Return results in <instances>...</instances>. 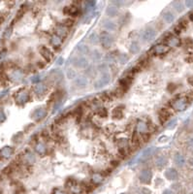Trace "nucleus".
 I'll return each mask as SVG.
<instances>
[{"mask_svg": "<svg viewBox=\"0 0 193 194\" xmlns=\"http://www.w3.org/2000/svg\"><path fill=\"white\" fill-rule=\"evenodd\" d=\"M190 98H186V97H183V98H178L172 101L171 106L174 110L176 111H183L185 108L188 106L189 102H190Z\"/></svg>", "mask_w": 193, "mask_h": 194, "instance_id": "nucleus-1", "label": "nucleus"}, {"mask_svg": "<svg viewBox=\"0 0 193 194\" xmlns=\"http://www.w3.org/2000/svg\"><path fill=\"white\" fill-rule=\"evenodd\" d=\"M99 42L103 46L104 48L109 49L111 48L113 44V37L111 35L109 32L107 31H102L99 35Z\"/></svg>", "mask_w": 193, "mask_h": 194, "instance_id": "nucleus-2", "label": "nucleus"}, {"mask_svg": "<svg viewBox=\"0 0 193 194\" xmlns=\"http://www.w3.org/2000/svg\"><path fill=\"white\" fill-rule=\"evenodd\" d=\"M71 63L77 69H86L88 66V61L84 55H78L73 58Z\"/></svg>", "mask_w": 193, "mask_h": 194, "instance_id": "nucleus-3", "label": "nucleus"}, {"mask_svg": "<svg viewBox=\"0 0 193 194\" xmlns=\"http://www.w3.org/2000/svg\"><path fill=\"white\" fill-rule=\"evenodd\" d=\"M111 82V75L108 72L101 74L100 78L94 83V88L97 89V88H101L107 85L108 84H110Z\"/></svg>", "mask_w": 193, "mask_h": 194, "instance_id": "nucleus-4", "label": "nucleus"}, {"mask_svg": "<svg viewBox=\"0 0 193 194\" xmlns=\"http://www.w3.org/2000/svg\"><path fill=\"white\" fill-rule=\"evenodd\" d=\"M152 179V172L150 169H144L139 174V180L142 184L149 185Z\"/></svg>", "mask_w": 193, "mask_h": 194, "instance_id": "nucleus-5", "label": "nucleus"}, {"mask_svg": "<svg viewBox=\"0 0 193 194\" xmlns=\"http://www.w3.org/2000/svg\"><path fill=\"white\" fill-rule=\"evenodd\" d=\"M156 36V31L152 28H147L142 33V40L144 42H150Z\"/></svg>", "mask_w": 193, "mask_h": 194, "instance_id": "nucleus-6", "label": "nucleus"}, {"mask_svg": "<svg viewBox=\"0 0 193 194\" xmlns=\"http://www.w3.org/2000/svg\"><path fill=\"white\" fill-rule=\"evenodd\" d=\"M46 116H47V111H46V109H44L43 107L34 110L32 113V118L35 121H40L41 119H43Z\"/></svg>", "mask_w": 193, "mask_h": 194, "instance_id": "nucleus-7", "label": "nucleus"}, {"mask_svg": "<svg viewBox=\"0 0 193 194\" xmlns=\"http://www.w3.org/2000/svg\"><path fill=\"white\" fill-rule=\"evenodd\" d=\"M74 84L78 88H84L87 87L88 84V79L86 76H79L74 81Z\"/></svg>", "mask_w": 193, "mask_h": 194, "instance_id": "nucleus-8", "label": "nucleus"}, {"mask_svg": "<svg viewBox=\"0 0 193 194\" xmlns=\"http://www.w3.org/2000/svg\"><path fill=\"white\" fill-rule=\"evenodd\" d=\"M168 50H169V47L166 45H163V44H157L153 48H151V52L157 55L166 54V53H168Z\"/></svg>", "mask_w": 193, "mask_h": 194, "instance_id": "nucleus-9", "label": "nucleus"}, {"mask_svg": "<svg viewBox=\"0 0 193 194\" xmlns=\"http://www.w3.org/2000/svg\"><path fill=\"white\" fill-rule=\"evenodd\" d=\"M63 13L65 15H69L72 17H77L79 14H80V10H79V7L76 6V5H70V6H66L63 10Z\"/></svg>", "mask_w": 193, "mask_h": 194, "instance_id": "nucleus-10", "label": "nucleus"}, {"mask_svg": "<svg viewBox=\"0 0 193 194\" xmlns=\"http://www.w3.org/2000/svg\"><path fill=\"white\" fill-rule=\"evenodd\" d=\"M39 53H40V54L44 58V59L47 60V61H50L54 58L53 53L50 52V50L47 47H44V46H42V47L39 48Z\"/></svg>", "mask_w": 193, "mask_h": 194, "instance_id": "nucleus-11", "label": "nucleus"}, {"mask_svg": "<svg viewBox=\"0 0 193 194\" xmlns=\"http://www.w3.org/2000/svg\"><path fill=\"white\" fill-rule=\"evenodd\" d=\"M47 90H48V88L45 84L39 83V84H36V85L34 87V92H35V94L38 96L45 95L47 92Z\"/></svg>", "mask_w": 193, "mask_h": 194, "instance_id": "nucleus-12", "label": "nucleus"}, {"mask_svg": "<svg viewBox=\"0 0 193 194\" xmlns=\"http://www.w3.org/2000/svg\"><path fill=\"white\" fill-rule=\"evenodd\" d=\"M131 84H132V78L131 77H129V76L124 77L120 81V88H122L126 92V91L128 90V88H130V85H131Z\"/></svg>", "mask_w": 193, "mask_h": 194, "instance_id": "nucleus-13", "label": "nucleus"}, {"mask_svg": "<svg viewBox=\"0 0 193 194\" xmlns=\"http://www.w3.org/2000/svg\"><path fill=\"white\" fill-rule=\"evenodd\" d=\"M118 14V7L117 5L113 4V5H109L106 9V15L110 18H113V17H117Z\"/></svg>", "mask_w": 193, "mask_h": 194, "instance_id": "nucleus-14", "label": "nucleus"}, {"mask_svg": "<svg viewBox=\"0 0 193 194\" xmlns=\"http://www.w3.org/2000/svg\"><path fill=\"white\" fill-rule=\"evenodd\" d=\"M170 116H171V113H170V111L168 109H166V108H163V109H161L159 111V121H160V122L162 124L165 123L169 119Z\"/></svg>", "mask_w": 193, "mask_h": 194, "instance_id": "nucleus-15", "label": "nucleus"}, {"mask_svg": "<svg viewBox=\"0 0 193 194\" xmlns=\"http://www.w3.org/2000/svg\"><path fill=\"white\" fill-rule=\"evenodd\" d=\"M28 99H29V95H28L27 91H21V92H20L18 96H17V103L22 105L26 103Z\"/></svg>", "mask_w": 193, "mask_h": 194, "instance_id": "nucleus-16", "label": "nucleus"}, {"mask_svg": "<svg viewBox=\"0 0 193 194\" xmlns=\"http://www.w3.org/2000/svg\"><path fill=\"white\" fill-rule=\"evenodd\" d=\"M68 34V27L64 26L63 24L58 25L55 28V35L59 36L60 38H63L65 36H67Z\"/></svg>", "mask_w": 193, "mask_h": 194, "instance_id": "nucleus-17", "label": "nucleus"}, {"mask_svg": "<svg viewBox=\"0 0 193 194\" xmlns=\"http://www.w3.org/2000/svg\"><path fill=\"white\" fill-rule=\"evenodd\" d=\"M166 42L169 47H179L180 45V40L177 36H169L166 39Z\"/></svg>", "mask_w": 193, "mask_h": 194, "instance_id": "nucleus-18", "label": "nucleus"}, {"mask_svg": "<svg viewBox=\"0 0 193 194\" xmlns=\"http://www.w3.org/2000/svg\"><path fill=\"white\" fill-rule=\"evenodd\" d=\"M167 162H168V159L165 156H163V155L158 156L155 159V165H156V167L158 169H163L164 167L166 166Z\"/></svg>", "mask_w": 193, "mask_h": 194, "instance_id": "nucleus-19", "label": "nucleus"}, {"mask_svg": "<svg viewBox=\"0 0 193 194\" xmlns=\"http://www.w3.org/2000/svg\"><path fill=\"white\" fill-rule=\"evenodd\" d=\"M165 177L170 181L177 180V178L179 177L178 171L176 169H168V170H166V172H165Z\"/></svg>", "mask_w": 193, "mask_h": 194, "instance_id": "nucleus-20", "label": "nucleus"}, {"mask_svg": "<svg viewBox=\"0 0 193 194\" xmlns=\"http://www.w3.org/2000/svg\"><path fill=\"white\" fill-rule=\"evenodd\" d=\"M61 95H62V91L60 90H55L52 93L50 97V100H49V104L50 103H54V102H58V100L61 99Z\"/></svg>", "mask_w": 193, "mask_h": 194, "instance_id": "nucleus-21", "label": "nucleus"}, {"mask_svg": "<svg viewBox=\"0 0 193 194\" xmlns=\"http://www.w3.org/2000/svg\"><path fill=\"white\" fill-rule=\"evenodd\" d=\"M137 131L142 134L149 133L147 132V131H149V125H147L145 121H139L137 123Z\"/></svg>", "mask_w": 193, "mask_h": 194, "instance_id": "nucleus-22", "label": "nucleus"}, {"mask_svg": "<svg viewBox=\"0 0 193 194\" xmlns=\"http://www.w3.org/2000/svg\"><path fill=\"white\" fill-rule=\"evenodd\" d=\"M35 151L37 153H39V155H46V152H47V147L44 143H38L37 145H35Z\"/></svg>", "mask_w": 193, "mask_h": 194, "instance_id": "nucleus-23", "label": "nucleus"}, {"mask_svg": "<svg viewBox=\"0 0 193 194\" xmlns=\"http://www.w3.org/2000/svg\"><path fill=\"white\" fill-rule=\"evenodd\" d=\"M103 27L105 28L106 30L115 31V30H117V24H116V22L112 21H104V24H103Z\"/></svg>", "mask_w": 193, "mask_h": 194, "instance_id": "nucleus-24", "label": "nucleus"}, {"mask_svg": "<svg viewBox=\"0 0 193 194\" xmlns=\"http://www.w3.org/2000/svg\"><path fill=\"white\" fill-rule=\"evenodd\" d=\"M104 181V176L100 173H95L92 175L91 181L93 185H100L102 181Z\"/></svg>", "mask_w": 193, "mask_h": 194, "instance_id": "nucleus-25", "label": "nucleus"}, {"mask_svg": "<svg viewBox=\"0 0 193 194\" xmlns=\"http://www.w3.org/2000/svg\"><path fill=\"white\" fill-rule=\"evenodd\" d=\"M112 116H113V118H115V119H121V118H122V117H123V112H122L121 107H117V108H115V109L113 110Z\"/></svg>", "mask_w": 193, "mask_h": 194, "instance_id": "nucleus-26", "label": "nucleus"}, {"mask_svg": "<svg viewBox=\"0 0 193 194\" xmlns=\"http://www.w3.org/2000/svg\"><path fill=\"white\" fill-rule=\"evenodd\" d=\"M50 44H52L53 47L58 48L62 44V38H60L58 35H54V36H52V38H50Z\"/></svg>", "mask_w": 193, "mask_h": 194, "instance_id": "nucleus-27", "label": "nucleus"}, {"mask_svg": "<svg viewBox=\"0 0 193 194\" xmlns=\"http://www.w3.org/2000/svg\"><path fill=\"white\" fill-rule=\"evenodd\" d=\"M129 52L132 54H136L140 52V46L136 41L131 42V44L129 45Z\"/></svg>", "mask_w": 193, "mask_h": 194, "instance_id": "nucleus-28", "label": "nucleus"}, {"mask_svg": "<svg viewBox=\"0 0 193 194\" xmlns=\"http://www.w3.org/2000/svg\"><path fill=\"white\" fill-rule=\"evenodd\" d=\"M78 50H79V53L82 54L83 55L84 54H90V50L88 48V46L87 45H84V44H79L78 45V47H77Z\"/></svg>", "mask_w": 193, "mask_h": 194, "instance_id": "nucleus-29", "label": "nucleus"}, {"mask_svg": "<svg viewBox=\"0 0 193 194\" xmlns=\"http://www.w3.org/2000/svg\"><path fill=\"white\" fill-rule=\"evenodd\" d=\"M95 1H86L84 2V11L87 13H90V12H92V11L95 9Z\"/></svg>", "mask_w": 193, "mask_h": 194, "instance_id": "nucleus-30", "label": "nucleus"}, {"mask_svg": "<svg viewBox=\"0 0 193 194\" xmlns=\"http://www.w3.org/2000/svg\"><path fill=\"white\" fill-rule=\"evenodd\" d=\"M162 19L163 21L167 22V24H171V22L174 21V15L171 13V12H165V13H163L162 15Z\"/></svg>", "mask_w": 193, "mask_h": 194, "instance_id": "nucleus-31", "label": "nucleus"}, {"mask_svg": "<svg viewBox=\"0 0 193 194\" xmlns=\"http://www.w3.org/2000/svg\"><path fill=\"white\" fill-rule=\"evenodd\" d=\"M174 160H175L176 165H177V166H179V167H181L184 164V158L183 155H180V153H178V155H175Z\"/></svg>", "mask_w": 193, "mask_h": 194, "instance_id": "nucleus-32", "label": "nucleus"}, {"mask_svg": "<svg viewBox=\"0 0 193 194\" xmlns=\"http://www.w3.org/2000/svg\"><path fill=\"white\" fill-rule=\"evenodd\" d=\"M117 61L120 62L121 64H126L127 62L129 61V56L127 54H121L120 55L117 56Z\"/></svg>", "mask_w": 193, "mask_h": 194, "instance_id": "nucleus-33", "label": "nucleus"}, {"mask_svg": "<svg viewBox=\"0 0 193 194\" xmlns=\"http://www.w3.org/2000/svg\"><path fill=\"white\" fill-rule=\"evenodd\" d=\"M66 77L69 80L76 79L77 78V73H76L75 69H73V68H67L66 69Z\"/></svg>", "mask_w": 193, "mask_h": 194, "instance_id": "nucleus-34", "label": "nucleus"}, {"mask_svg": "<svg viewBox=\"0 0 193 194\" xmlns=\"http://www.w3.org/2000/svg\"><path fill=\"white\" fill-rule=\"evenodd\" d=\"M98 41H99V36H98L95 32L91 33V34H90V35L88 36V42H89L90 44L96 45V44L98 43Z\"/></svg>", "mask_w": 193, "mask_h": 194, "instance_id": "nucleus-35", "label": "nucleus"}, {"mask_svg": "<svg viewBox=\"0 0 193 194\" xmlns=\"http://www.w3.org/2000/svg\"><path fill=\"white\" fill-rule=\"evenodd\" d=\"M89 54H90L91 59L94 60V61H99L101 59V54H100V52H98V50H92Z\"/></svg>", "mask_w": 193, "mask_h": 194, "instance_id": "nucleus-36", "label": "nucleus"}, {"mask_svg": "<svg viewBox=\"0 0 193 194\" xmlns=\"http://www.w3.org/2000/svg\"><path fill=\"white\" fill-rule=\"evenodd\" d=\"M13 151H14V150L13 149H11V147H4V149L0 151V153H1V155L4 156V157H9L11 155H12L13 153Z\"/></svg>", "mask_w": 193, "mask_h": 194, "instance_id": "nucleus-37", "label": "nucleus"}, {"mask_svg": "<svg viewBox=\"0 0 193 194\" xmlns=\"http://www.w3.org/2000/svg\"><path fill=\"white\" fill-rule=\"evenodd\" d=\"M174 6H175V9L178 11V12H181V11L184 10V5L181 2H174Z\"/></svg>", "mask_w": 193, "mask_h": 194, "instance_id": "nucleus-38", "label": "nucleus"}, {"mask_svg": "<svg viewBox=\"0 0 193 194\" xmlns=\"http://www.w3.org/2000/svg\"><path fill=\"white\" fill-rule=\"evenodd\" d=\"M25 159L27 162L29 163H33L34 161H35V156H34V155H32V153H27V155H25Z\"/></svg>", "mask_w": 193, "mask_h": 194, "instance_id": "nucleus-39", "label": "nucleus"}, {"mask_svg": "<svg viewBox=\"0 0 193 194\" xmlns=\"http://www.w3.org/2000/svg\"><path fill=\"white\" fill-rule=\"evenodd\" d=\"M98 115H99L101 118H107V116H108V112H107V110L105 109V108H99V110H98Z\"/></svg>", "mask_w": 193, "mask_h": 194, "instance_id": "nucleus-40", "label": "nucleus"}, {"mask_svg": "<svg viewBox=\"0 0 193 194\" xmlns=\"http://www.w3.org/2000/svg\"><path fill=\"white\" fill-rule=\"evenodd\" d=\"M63 24L64 26H66V27L69 28V27H71V26L74 24V21H73L72 19H67V20H64V21H63V24Z\"/></svg>", "mask_w": 193, "mask_h": 194, "instance_id": "nucleus-41", "label": "nucleus"}, {"mask_svg": "<svg viewBox=\"0 0 193 194\" xmlns=\"http://www.w3.org/2000/svg\"><path fill=\"white\" fill-rule=\"evenodd\" d=\"M150 155H151V150H150V149H147V150H146V151H144V153H143V158H147Z\"/></svg>", "mask_w": 193, "mask_h": 194, "instance_id": "nucleus-42", "label": "nucleus"}, {"mask_svg": "<svg viewBox=\"0 0 193 194\" xmlns=\"http://www.w3.org/2000/svg\"><path fill=\"white\" fill-rule=\"evenodd\" d=\"M94 70L95 69H93V68H88V69L86 71V73L89 77H92V76H94Z\"/></svg>", "mask_w": 193, "mask_h": 194, "instance_id": "nucleus-43", "label": "nucleus"}, {"mask_svg": "<svg viewBox=\"0 0 193 194\" xmlns=\"http://www.w3.org/2000/svg\"><path fill=\"white\" fill-rule=\"evenodd\" d=\"M150 134L149 133H145V134H142V138H143V140H144V142L145 143H147V142H149V140H150Z\"/></svg>", "mask_w": 193, "mask_h": 194, "instance_id": "nucleus-44", "label": "nucleus"}, {"mask_svg": "<svg viewBox=\"0 0 193 194\" xmlns=\"http://www.w3.org/2000/svg\"><path fill=\"white\" fill-rule=\"evenodd\" d=\"M11 34H12V27H9L8 29L5 31V33H4V36L6 37V38H8V37H10V35Z\"/></svg>", "mask_w": 193, "mask_h": 194, "instance_id": "nucleus-45", "label": "nucleus"}, {"mask_svg": "<svg viewBox=\"0 0 193 194\" xmlns=\"http://www.w3.org/2000/svg\"><path fill=\"white\" fill-rule=\"evenodd\" d=\"M100 97H101V100H103V101H107V100H109V96H108V94H107L106 92L102 93V94L100 95Z\"/></svg>", "mask_w": 193, "mask_h": 194, "instance_id": "nucleus-46", "label": "nucleus"}, {"mask_svg": "<svg viewBox=\"0 0 193 194\" xmlns=\"http://www.w3.org/2000/svg\"><path fill=\"white\" fill-rule=\"evenodd\" d=\"M186 60L188 62H193V54H189L186 56Z\"/></svg>", "mask_w": 193, "mask_h": 194, "instance_id": "nucleus-47", "label": "nucleus"}, {"mask_svg": "<svg viewBox=\"0 0 193 194\" xmlns=\"http://www.w3.org/2000/svg\"><path fill=\"white\" fill-rule=\"evenodd\" d=\"M39 81H40V76H35V77H33V79H32V82L33 83L39 84Z\"/></svg>", "mask_w": 193, "mask_h": 194, "instance_id": "nucleus-48", "label": "nucleus"}, {"mask_svg": "<svg viewBox=\"0 0 193 194\" xmlns=\"http://www.w3.org/2000/svg\"><path fill=\"white\" fill-rule=\"evenodd\" d=\"M185 6L188 8H192L193 7V1H185Z\"/></svg>", "mask_w": 193, "mask_h": 194, "instance_id": "nucleus-49", "label": "nucleus"}, {"mask_svg": "<svg viewBox=\"0 0 193 194\" xmlns=\"http://www.w3.org/2000/svg\"><path fill=\"white\" fill-rule=\"evenodd\" d=\"M52 194H66V193L63 192V191H61V190H59V189H54V191H53Z\"/></svg>", "mask_w": 193, "mask_h": 194, "instance_id": "nucleus-50", "label": "nucleus"}, {"mask_svg": "<svg viewBox=\"0 0 193 194\" xmlns=\"http://www.w3.org/2000/svg\"><path fill=\"white\" fill-rule=\"evenodd\" d=\"M167 137H165V136H163V137H161V138L159 139V140H158V142H159V143H164V142H166L167 141Z\"/></svg>", "mask_w": 193, "mask_h": 194, "instance_id": "nucleus-51", "label": "nucleus"}, {"mask_svg": "<svg viewBox=\"0 0 193 194\" xmlns=\"http://www.w3.org/2000/svg\"><path fill=\"white\" fill-rule=\"evenodd\" d=\"M56 63H58V65H62V64H63V58H60L58 60V62H56Z\"/></svg>", "mask_w": 193, "mask_h": 194, "instance_id": "nucleus-52", "label": "nucleus"}, {"mask_svg": "<svg viewBox=\"0 0 193 194\" xmlns=\"http://www.w3.org/2000/svg\"><path fill=\"white\" fill-rule=\"evenodd\" d=\"M37 66H38L39 68H43V67H45V64L41 63L40 61H38V62H37Z\"/></svg>", "mask_w": 193, "mask_h": 194, "instance_id": "nucleus-53", "label": "nucleus"}, {"mask_svg": "<svg viewBox=\"0 0 193 194\" xmlns=\"http://www.w3.org/2000/svg\"><path fill=\"white\" fill-rule=\"evenodd\" d=\"M163 194H174V193H173L171 190H168V189H167V190H165V191L163 192Z\"/></svg>", "mask_w": 193, "mask_h": 194, "instance_id": "nucleus-54", "label": "nucleus"}, {"mask_svg": "<svg viewBox=\"0 0 193 194\" xmlns=\"http://www.w3.org/2000/svg\"><path fill=\"white\" fill-rule=\"evenodd\" d=\"M188 82H189V83L193 85V78H190V79L188 80Z\"/></svg>", "mask_w": 193, "mask_h": 194, "instance_id": "nucleus-55", "label": "nucleus"}, {"mask_svg": "<svg viewBox=\"0 0 193 194\" xmlns=\"http://www.w3.org/2000/svg\"><path fill=\"white\" fill-rule=\"evenodd\" d=\"M189 19H190V20L193 21V13H191V14H190V16H189Z\"/></svg>", "mask_w": 193, "mask_h": 194, "instance_id": "nucleus-56", "label": "nucleus"}, {"mask_svg": "<svg viewBox=\"0 0 193 194\" xmlns=\"http://www.w3.org/2000/svg\"><path fill=\"white\" fill-rule=\"evenodd\" d=\"M190 164H192V165H193V158L190 160Z\"/></svg>", "mask_w": 193, "mask_h": 194, "instance_id": "nucleus-57", "label": "nucleus"}]
</instances>
